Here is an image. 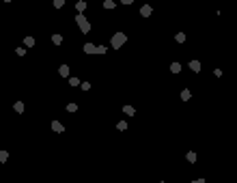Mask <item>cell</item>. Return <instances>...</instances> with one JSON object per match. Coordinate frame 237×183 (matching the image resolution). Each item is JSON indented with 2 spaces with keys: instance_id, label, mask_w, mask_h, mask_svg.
I'll return each instance as SVG.
<instances>
[{
  "instance_id": "obj_16",
  "label": "cell",
  "mask_w": 237,
  "mask_h": 183,
  "mask_svg": "<svg viewBox=\"0 0 237 183\" xmlns=\"http://www.w3.org/2000/svg\"><path fill=\"white\" fill-rule=\"evenodd\" d=\"M67 110H69V112H76V110H78V106H76V103H69Z\"/></svg>"
},
{
  "instance_id": "obj_6",
  "label": "cell",
  "mask_w": 237,
  "mask_h": 183,
  "mask_svg": "<svg viewBox=\"0 0 237 183\" xmlns=\"http://www.w3.org/2000/svg\"><path fill=\"white\" fill-rule=\"evenodd\" d=\"M52 127H54V131H63V125H60L58 121H54V123H52Z\"/></svg>"
},
{
  "instance_id": "obj_7",
  "label": "cell",
  "mask_w": 237,
  "mask_h": 183,
  "mask_svg": "<svg viewBox=\"0 0 237 183\" xmlns=\"http://www.w3.org/2000/svg\"><path fill=\"white\" fill-rule=\"evenodd\" d=\"M52 41L56 43V45H60V43H63V37H60V35H54V37H52Z\"/></svg>"
},
{
  "instance_id": "obj_13",
  "label": "cell",
  "mask_w": 237,
  "mask_h": 183,
  "mask_svg": "<svg viewBox=\"0 0 237 183\" xmlns=\"http://www.w3.org/2000/svg\"><path fill=\"white\" fill-rule=\"evenodd\" d=\"M86 9V2H84V0H80V2H78V11H84Z\"/></svg>"
},
{
  "instance_id": "obj_11",
  "label": "cell",
  "mask_w": 237,
  "mask_h": 183,
  "mask_svg": "<svg viewBox=\"0 0 237 183\" xmlns=\"http://www.w3.org/2000/svg\"><path fill=\"white\" fill-rule=\"evenodd\" d=\"M103 7H106V9H114V2H112V0H106V2H103Z\"/></svg>"
},
{
  "instance_id": "obj_17",
  "label": "cell",
  "mask_w": 237,
  "mask_h": 183,
  "mask_svg": "<svg viewBox=\"0 0 237 183\" xmlns=\"http://www.w3.org/2000/svg\"><path fill=\"white\" fill-rule=\"evenodd\" d=\"M181 99H190V91H183V93H181Z\"/></svg>"
},
{
  "instance_id": "obj_10",
  "label": "cell",
  "mask_w": 237,
  "mask_h": 183,
  "mask_svg": "<svg viewBox=\"0 0 237 183\" xmlns=\"http://www.w3.org/2000/svg\"><path fill=\"white\" fill-rule=\"evenodd\" d=\"M7 157H9L7 151H0V162H7Z\"/></svg>"
},
{
  "instance_id": "obj_15",
  "label": "cell",
  "mask_w": 237,
  "mask_h": 183,
  "mask_svg": "<svg viewBox=\"0 0 237 183\" xmlns=\"http://www.w3.org/2000/svg\"><path fill=\"white\" fill-rule=\"evenodd\" d=\"M142 15H151V7H142Z\"/></svg>"
},
{
  "instance_id": "obj_5",
  "label": "cell",
  "mask_w": 237,
  "mask_h": 183,
  "mask_svg": "<svg viewBox=\"0 0 237 183\" xmlns=\"http://www.w3.org/2000/svg\"><path fill=\"white\" fill-rule=\"evenodd\" d=\"M13 108H15V112H24V103H22V101H17Z\"/></svg>"
},
{
  "instance_id": "obj_1",
  "label": "cell",
  "mask_w": 237,
  "mask_h": 183,
  "mask_svg": "<svg viewBox=\"0 0 237 183\" xmlns=\"http://www.w3.org/2000/svg\"><path fill=\"white\" fill-rule=\"evenodd\" d=\"M125 41H127V37H125L123 32H117V35L112 37V47H121Z\"/></svg>"
},
{
  "instance_id": "obj_3",
  "label": "cell",
  "mask_w": 237,
  "mask_h": 183,
  "mask_svg": "<svg viewBox=\"0 0 237 183\" xmlns=\"http://www.w3.org/2000/svg\"><path fill=\"white\" fill-rule=\"evenodd\" d=\"M84 52H86V54H95V52H97V47H95V45H91V43H86V45H84Z\"/></svg>"
},
{
  "instance_id": "obj_14",
  "label": "cell",
  "mask_w": 237,
  "mask_h": 183,
  "mask_svg": "<svg viewBox=\"0 0 237 183\" xmlns=\"http://www.w3.org/2000/svg\"><path fill=\"white\" fill-rule=\"evenodd\" d=\"M63 4H65V0H54V7H56V9H60Z\"/></svg>"
},
{
  "instance_id": "obj_18",
  "label": "cell",
  "mask_w": 237,
  "mask_h": 183,
  "mask_svg": "<svg viewBox=\"0 0 237 183\" xmlns=\"http://www.w3.org/2000/svg\"><path fill=\"white\" fill-rule=\"evenodd\" d=\"M123 110H125V112H127V114H134V108H131V106H125Z\"/></svg>"
},
{
  "instance_id": "obj_8",
  "label": "cell",
  "mask_w": 237,
  "mask_h": 183,
  "mask_svg": "<svg viewBox=\"0 0 237 183\" xmlns=\"http://www.w3.org/2000/svg\"><path fill=\"white\" fill-rule=\"evenodd\" d=\"M24 43L30 47V45H35V39H32V37H26V39H24Z\"/></svg>"
},
{
  "instance_id": "obj_2",
  "label": "cell",
  "mask_w": 237,
  "mask_h": 183,
  "mask_svg": "<svg viewBox=\"0 0 237 183\" xmlns=\"http://www.w3.org/2000/svg\"><path fill=\"white\" fill-rule=\"evenodd\" d=\"M76 22L80 24V30H82V32H89V30H91V24H89V20H86L84 15H78V17H76Z\"/></svg>"
},
{
  "instance_id": "obj_12",
  "label": "cell",
  "mask_w": 237,
  "mask_h": 183,
  "mask_svg": "<svg viewBox=\"0 0 237 183\" xmlns=\"http://www.w3.org/2000/svg\"><path fill=\"white\" fill-rule=\"evenodd\" d=\"M170 69H173V71H175V73H177V71L181 69V65H179V63H173V65H170Z\"/></svg>"
},
{
  "instance_id": "obj_4",
  "label": "cell",
  "mask_w": 237,
  "mask_h": 183,
  "mask_svg": "<svg viewBox=\"0 0 237 183\" xmlns=\"http://www.w3.org/2000/svg\"><path fill=\"white\" fill-rule=\"evenodd\" d=\"M190 69H194V71H201V63H198V60H192V63H190Z\"/></svg>"
},
{
  "instance_id": "obj_9",
  "label": "cell",
  "mask_w": 237,
  "mask_h": 183,
  "mask_svg": "<svg viewBox=\"0 0 237 183\" xmlns=\"http://www.w3.org/2000/svg\"><path fill=\"white\" fill-rule=\"evenodd\" d=\"M60 75H69V67H67V65H63V67H60Z\"/></svg>"
},
{
  "instance_id": "obj_19",
  "label": "cell",
  "mask_w": 237,
  "mask_h": 183,
  "mask_svg": "<svg viewBox=\"0 0 237 183\" xmlns=\"http://www.w3.org/2000/svg\"><path fill=\"white\" fill-rule=\"evenodd\" d=\"M129 2H134V0H123V4H129Z\"/></svg>"
}]
</instances>
